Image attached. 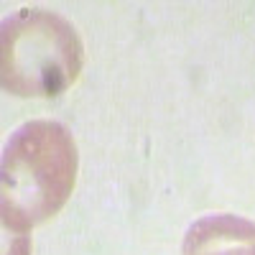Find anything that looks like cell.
I'll return each mask as SVG.
<instances>
[{
    "mask_svg": "<svg viewBox=\"0 0 255 255\" xmlns=\"http://www.w3.org/2000/svg\"><path fill=\"white\" fill-rule=\"evenodd\" d=\"M77 163V143L61 123L31 120L20 125L3 151V230L26 235L59 215L72 197Z\"/></svg>",
    "mask_w": 255,
    "mask_h": 255,
    "instance_id": "cell-1",
    "label": "cell"
},
{
    "mask_svg": "<svg viewBox=\"0 0 255 255\" xmlns=\"http://www.w3.org/2000/svg\"><path fill=\"white\" fill-rule=\"evenodd\" d=\"M82 67V38L59 13L20 8L3 20L0 82L8 95L56 97L77 82Z\"/></svg>",
    "mask_w": 255,
    "mask_h": 255,
    "instance_id": "cell-2",
    "label": "cell"
},
{
    "mask_svg": "<svg viewBox=\"0 0 255 255\" xmlns=\"http://www.w3.org/2000/svg\"><path fill=\"white\" fill-rule=\"evenodd\" d=\"M181 255H255V222L240 215H207L186 230Z\"/></svg>",
    "mask_w": 255,
    "mask_h": 255,
    "instance_id": "cell-3",
    "label": "cell"
},
{
    "mask_svg": "<svg viewBox=\"0 0 255 255\" xmlns=\"http://www.w3.org/2000/svg\"><path fill=\"white\" fill-rule=\"evenodd\" d=\"M3 255H31V240L28 235H18V232L3 230Z\"/></svg>",
    "mask_w": 255,
    "mask_h": 255,
    "instance_id": "cell-4",
    "label": "cell"
}]
</instances>
